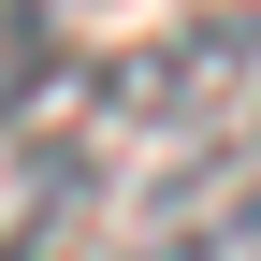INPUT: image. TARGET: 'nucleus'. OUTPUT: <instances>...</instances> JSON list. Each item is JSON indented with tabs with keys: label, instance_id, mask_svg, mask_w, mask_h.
Listing matches in <instances>:
<instances>
[{
	"label": "nucleus",
	"instance_id": "f257e3e1",
	"mask_svg": "<svg viewBox=\"0 0 261 261\" xmlns=\"http://www.w3.org/2000/svg\"><path fill=\"white\" fill-rule=\"evenodd\" d=\"M232 247H261V116L189 145L174 174H145V203H130V232L102 261H232Z\"/></svg>",
	"mask_w": 261,
	"mask_h": 261
},
{
	"label": "nucleus",
	"instance_id": "f03ea898",
	"mask_svg": "<svg viewBox=\"0 0 261 261\" xmlns=\"http://www.w3.org/2000/svg\"><path fill=\"white\" fill-rule=\"evenodd\" d=\"M87 218H102V174H73V160H44V145H29L15 218H0V261H73V247H87Z\"/></svg>",
	"mask_w": 261,
	"mask_h": 261
}]
</instances>
